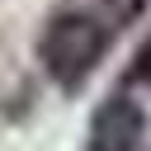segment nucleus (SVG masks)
Masks as SVG:
<instances>
[{"label": "nucleus", "instance_id": "nucleus-1", "mask_svg": "<svg viewBox=\"0 0 151 151\" xmlns=\"http://www.w3.org/2000/svg\"><path fill=\"white\" fill-rule=\"evenodd\" d=\"M113 28H118V24H109L104 14L57 9V14L42 24V33H38V61H42L47 80H52L57 90L76 94V90L94 76V66L104 61V52H109V42H113Z\"/></svg>", "mask_w": 151, "mask_h": 151}, {"label": "nucleus", "instance_id": "nucleus-2", "mask_svg": "<svg viewBox=\"0 0 151 151\" xmlns=\"http://www.w3.org/2000/svg\"><path fill=\"white\" fill-rule=\"evenodd\" d=\"M142 137H146V109L127 90L109 94L90 118V151H137Z\"/></svg>", "mask_w": 151, "mask_h": 151}, {"label": "nucleus", "instance_id": "nucleus-3", "mask_svg": "<svg viewBox=\"0 0 151 151\" xmlns=\"http://www.w3.org/2000/svg\"><path fill=\"white\" fill-rule=\"evenodd\" d=\"M132 80H142V85H151V38L137 47V57H132Z\"/></svg>", "mask_w": 151, "mask_h": 151}]
</instances>
